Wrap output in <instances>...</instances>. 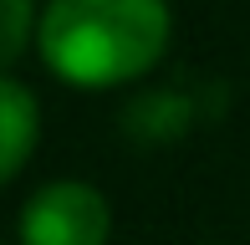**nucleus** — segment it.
<instances>
[{"label":"nucleus","instance_id":"1","mask_svg":"<svg viewBox=\"0 0 250 245\" xmlns=\"http://www.w3.org/2000/svg\"><path fill=\"white\" fill-rule=\"evenodd\" d=\"M41 57L72 87H118L143 77L168 46L164 0H51L36 26Z\"/></svg>","mask_w":250,"mask_h":245},{"label":"nucleus","instance_id":"2","mask_svg":"<svg viewBox=\"0 0 250 245\" xmlns=\"http://www.w3.org/2000/svg\"><path fill=\"white\" fill-rule=\"evenodd\" d=\"M112 230L107 199L92 184H46L21 209V245H102Z\"/></svg>","mask_w":250,"mask_h":245},{"label":"nucleus","instance_id":"3","mask_svg":"<svg viewBox=\"0 0 250 245\" xmlns=\"http://www.w3.org/2000/svg\"><path fill=\"white\" fill-rule=\"evenodd\" d=\"M0 118H5V159H0V174L16 179L26 153H31V138H36V102H31V92L16 77H5V87H0Z\"/></svg>","mask_w":250,"mask_h":245},{"label":"nucleus","instance_id":"4","mask_svg":"<svg viewBox=\"0 0 250 245\" xmlns=\"http://www.w3.org/2000/svg\"><path fill=\"white\" fill-rule=\"evenodd\" d=\"M26 31H31V0H5V41H0L5 61L21 57V46H26Z\"/></svg>","mask_w":250,"mask_h":245}]
</instances>
